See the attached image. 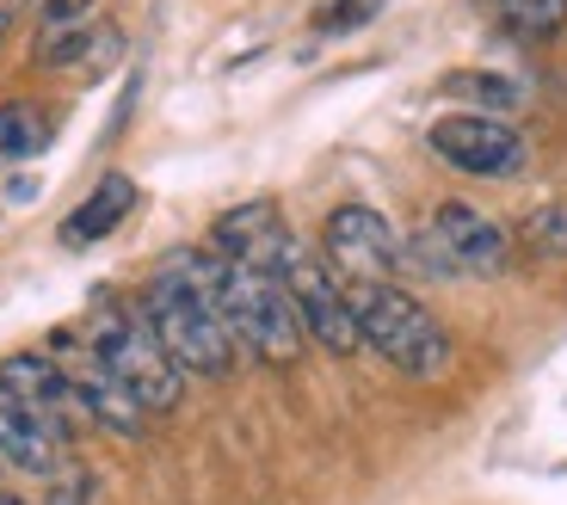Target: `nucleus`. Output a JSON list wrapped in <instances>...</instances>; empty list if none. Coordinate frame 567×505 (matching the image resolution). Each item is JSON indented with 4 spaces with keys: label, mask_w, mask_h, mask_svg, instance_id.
<instances>
[{
    "label": "nucleus",
    "mask_w": 567,
    "mask_h": 505,
    "mask_svg": "<svg viewBox=\"0 0 567 505\" xmlns=\"http://www.w3.org/2000/svg\"><path fill=\"white\" fill-rule=\"evenodd\" d=\"M142 321L155 327L167 358L185 377H228L235 370V333L216 302V252L173 247L142 290Z\"/></svg>",
    "instance_id": "1"
},
{
    "label": "nucleus",
    "mask_w": 567,
    "mask_h": 505,
    "mask_svg": "<svg viewBox=\"0 0 567 505\" xmlns=\"http://www.w3.org/2000/svg\"><path fill=\"white\" fill-rule=\"evenodd\" d=\"M352 315H358V339L383 364H395L401 377L439 382L456 364L451 327L425 309L413 290H401V284H364V290H352Z\"/></svg>",
    "instance_id": "2"
},
{
    "label": "nucleus",
    "mask_w": 567,
    "mask_h": 505,
    "mask_svg": "<svg viewBox=\"0 0 567 505\" xmlns=\"http://www.w3.org/2000/svg\"><path fill=\"white\" fill-rule=\"evenodd\" d=\"M216 302H223V321L235 333V351H254L259 364H297L309 333L297 321V302L284 290L271 271H254V266H235L216 252Z\"/></svg>",
    "instance_id": "3"
},
{
    "label": "nucleus",
    "mask_w": 567,
    "mask_h": 505,
    "mask_svg": "<svg viewBox=\"0 0 567 505\" xmlns=\"http://www.w3.org/2000/svg\"><path fill=\"white\" fill-rule=\"evenodd\" d=\"M86 351L124 382V394L142 413H173L185 394V370L167 358V346L155 339V327L142 321V309L124 302H105L93 321H86Z\"/></svg>",
    "instance_id": "4"
},
{
    "label": "nucleus",
    "mask_w": 567,
    "mask_h": 505,
    "mask_svg": "<svg viewBox=\"0 0 567 505\" xmlns=\"http://www.w3.org/2000/svg\"><path fill=\"white\" fill-rule=\"evenodd\" d=\"M278 284L290 290V302H297V321L302 333L315 339L321 351H333V358H352L364 339H358V315H352V290L340 284V271L327 266L315 247H290L278 266Z\"/></svg>",
    "instance_id": "5"
},
{
    "label": "nucleus",
    "mask_w": 567,
    "mask_h": 505,
    "mask_svg": "<svg viewBox=\"0 0 567 505\" xmlns=\"http://www.w3.org/2000/svg\"><path fill=\"white\" fill-rule=\"evenodd\" d=\"M321 259L340 271L346 290H364V284H395L408 271V240L395 235L383 210L370 204H340L321 228Z\"/></svg>",
    "instance_id": "6"
},
{
    "label": "nucleus",
    "mask_w": 567,
    "mask_h": 505,
    "mask_svg": "<svg viewBox=\"0 0 567 505\" xmlns=\"http://www.w3.org/2000/svg\"><path fill=\"white\" fill-rule=\"evenodd\" d=\"M420 259L432 278H506L512 266V235L482 216L475 204H439L432 223H425V240H420Z\"/></svg>",
    "instance_id": "7"
},
{
    "label": "nucleus",
    "mask_w": 567,
    "mask_h": 505,
    "mask_svg": "<svg viewBox=\"0 0 567 505\" xmlns=\"http://www.w3.org/2000/svg\"><path fill=\"white\" fill-rule=\"evenodd\" d=\"M425 142H432V155H439L444 167L475 173V179H518L525 161H530L525 136L494 112H451L425 130Z\"/></svg>",
    "instance_id": "8"
},
{
    "label": "nucleus",
    "mask_w": 567,
    "mask_h": 505,
    "mask_svg": "<svg viewBox=\"0 0 567 505\" xmlns=\"http://www.w3.org/2000/svg\"><path fill=\"white\" fill-rule=\"evenodd\" d=\"M0 389L13 394V401H25L62 444L86 425V408H81V389H74L69 364L43 358V351H13V358H0Z\"/></svg>",
    "instance_id": "9"
},
{
    "label": "nucleus",
    "mask_w": 567,
    "mask_h": 505,
    "mask_svg": "<svg viewBox=\"0 0 567 505\" xmlns=\"http://www.w3.org/2000/svg\"><path fill=\"white\" fill-rule=\"evenodd\" d=\"M297 247V235L284 228L278 204H266V197H254V204H235V210L216 216V247L223 259H235V266H254V271H271L278 278L284 252Z\"/></svg>",
    "instance_id": "10"
},
{
    "label": "nucleus",
    "mask_w": 567,
    "mask_h": 505,
    "mask_svg": "<svg viewBox=\"0 0 567 505\" xmlns=\"http://www.w3.org/2000/svg\"><path fill=\"white\" fill-rule=\"evenodd\" d=\"M62 437L25 408L13 394L0 389V463L7 468H25V475H62Z\"/></svg>",
    "instance_id": "11"
},
{
    "label": "nucleus",
    "mask_w": 567,
    "mask_h": 505,
    "mask_svg": "<svg viewBox=\"0 0 567 505\" xmlns=\"http://www.w3.org/2000/svg\"><path fill=\"white\" fill-rule=\"evenodd\" d=\"M69 377H74V389H81V408H86V425H105V432H117V437H136L142 432V420L148 413L136 408L124 394V382L112 377V370L93 358V351H81L69 364Z\"/></svg>",
    "instance_id": "12"
},
{
    "label": "nucleus",
    "mask_w": 567,
    "mask_h": 505,
    "mask_svg": "<svg viewBox=\"0 0 567 505\" xmlns=\"http://www.w3.org/2000/svg\"><path fill=\"white\" fill-rule=\"evenodd\" d=\"M130 210H136V179H130V173H105V179L69 210V223H62V247H93V240H105Z\"/></svg>",
    "instance_id": "13"
},
{
    "label": "nucleus",
    "mask_w": 567,
    "mask_h": 505,
    "mask_svg": "<svg viewBox=\"0 0 567 505\" xmlns=\"http://www.w3.org/2000/svg\"><path fill=\"white\" fill-rule=\"evenodd\" d=\"M43 142H50V112L31 105V99H7V105H0V167L31 161Z\"/></svg>",
    "instance_id": "14"
},
{
    "label": "nucleus",
    "mask_w": 567,
    "mask_h": 505,
    "mask_svg": "<svg viewBox=\"0 0 567 505\" xmlns=\"http://www.w3.org/2000/svg\"><path fill=\"white\" fill-rule=\"evenodd\" d=\"M506 25L530 31V38H549V31L567 25V0H499Z\"/></svg>",
    "instance_id": "15"
},
{
    "label": "nucleus",
    "mask_w": 567,
    "mask_h": 505,
    "mask_svg": "<svg viewBox=\"0 0 567 505\" xmlns=\"http://www.w3.org/2000/svg\"><path fill=\"white\" fill-rule=\"evenodd\" d=\"M525 240L537 252H567V210H537L525 223Z\"/></svg>",
    "instance_id": "16"
},
{
    "label": "nucleus",
    "mask_w": 567,
    "mask_h": 505,
    "mask_svg": "<svg viewBox=\"0 0 567 505\" xmlns=\"http://www.w3.org/2000/svg\"><path fill=\"white\" fill-rule=\"evenodd\" d=\"M50 505H93V487H86V475H74V468L62 463V475H56V493H50Z\"/></svg>",
    "instance_id": "17"
},
{
    "label": "nucleus",
    "mask_w": 567,
    "mask_h": 505,
    "mask_svg": "<svg viewBox=\"0 0 567 505\" xmlns=\"http://www.w3.org/2000/svg\"><path fill=\"white\" fill-rule=\"evenodd\" d=\"M93 13V0H43V25H81Z\"/></svg>",
    "instance_id": "18"
},
{
    "label": "nucleus",
    "mask_w": 567,
    "mask_h": 505,
    "mask_svg": "<svg viewBox=\"0 0 567 505\" xmlns=\"http://www.w3.org/2000/svg\"><path fill=\"white\" fill-rule=\"evenodd\" d=\"M456 93H482V99H518V86H506V81H482V74H463V81H456Z\"/></svg>",
    "instance_id": "19"
},
{
    "label": "nucleus",
    "mask_w": 567,
    "mask_h": 505,
    "mask_svg": "<svg viewBox=\"0 0 567 505\" xmlns=\"http://www.w3.org/2000/svg\"><path fill=\"white\" fill-rule=\"evenodd\" d=\"M0 505H25V499H19V493H0Z\"/></svg>",
    "instance_id": "20"
},
{
    "label": "nucleus",
    "mask_w": 567,
    "mask_h": 505,
    "mask_svg": "<svg viewBox=\"0 0 567 505\" xmlns=\"http://www.w3.org/2000/svg\"><path fill=\"white\" fill-rule=\"evenodd\" d=\"M0 38H7V7H0Z\"/></svg>",
    "instance_id": "21"
},
{
    "label": "nucleus",
    "mask_w": 567,
    "mask_h": 505,
    "mask_svg": "<svg viewBox=\"0 0 567 505\" xmlns=\"http://www.w3.org/2000/svg\"><path fill=\"white\" fill-rule=\"evenodd\" d=\"M0 468H7V463H0Z\"/></svg>",
    "instance_id": "22"
}]
</instances>
